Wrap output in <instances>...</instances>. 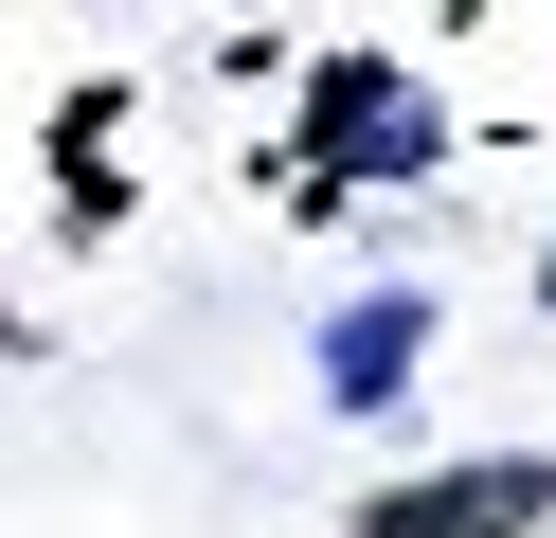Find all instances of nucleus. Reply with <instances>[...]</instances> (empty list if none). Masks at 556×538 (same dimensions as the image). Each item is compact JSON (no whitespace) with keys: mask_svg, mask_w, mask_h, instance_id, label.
Returning <instances> with one entry per match:
<instances>
[{"mask_svg":"<svg viewBox=\"0 0 556 538\" xmlns=\"http://www.w3.org/2000/svg\"><path fill=\"white\" fill-rule=\"evenodd\" d=\"M431 162H448V108L395 54H324L305 72V179H431Z\"/></svg>","mask_w":556,"mask_h":538,"instance_id":"f257e3e1","label":"nucleus"},{"mask_svg":"<svg viewBox=\"0 0 556 538\" xmlns=\"http://www.w3.org/2000/svg\"><path fill=\"white\" fill-rule=\"evenodd\" d=\"M556 521V449H467L431 466V485H377L359 538H539Z\"/></svg>","mask_w":556,"mask_h":538,"instance_id":"f03ea898","label":"nucleus"},{"mask_svg":"<svg viewBox=\"0 0 556 538\" xmlns=\"http://www.w3.org/2000/svg\"><path fill=\"white\" fill-rule=\"evenodd\" d=\"M413 359H431V305H413V287H359V305H324L305 377H324V413H395Z\"/></svg>","mask_w":556,"mask_h":538,"instance_id":"7ed1b4c3","label":"nucleus"},{"mask_svg":"<svg viewBox=\"0 0 556 538\" xmlns=\"http://www.w3.org/2000/svg\"><path fill=\"white\" fill-rule=\"evenodd\" d=\"M539 305H556V251H539Z\"/></svg>","mask_w":556,"mask_h":538,"instance_id":"20e7f679","label":"nucleus"}]
</instances>
